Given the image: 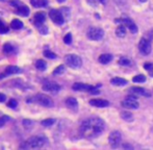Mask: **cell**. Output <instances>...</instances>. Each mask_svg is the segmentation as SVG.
<instances>
[{
  "label": "cell",
  "mask_w": 153,
  "mask_h": 150,
  "mask_svg": "<svg viewBox=\"0 0 153 150\" xmlns=\"http://www.w3.org/2000/svg\"><path fill=\"white\" fill-rule=\"evenodd\" d=\"M80 135L85 139H95L105 130V122L99 117L85 119L80 125Z\"/></svg>",
  "instance_id": "6da1fadb"
},
{
  "label": "cell",
  "mask_w": 153,
  "mask_h": 150,
  "mask_svg": "<svg viewBox=\"0 0 153 150\" xmlns=\"http://www.w3.org/2000/svg\"><path fill=\"white\" fill-rule=\"evenodd\" d=\"M48 144V139L43 136H34L29 139H27L25 142H23L19 148L20 149H39V148L44 147Z\"/></svg>",
  "instance_id": "7a4b0ae2"
},
{
  "label": "cell",
  "mask_w": 153,
  "mask_h": 150,
  "mask_svg": "<svg viewBox=\"0 0 153 150\" xmlns=\"http://www.w3.org/2000/svg\"><path fill=\"white\" fill-rule=\"evenodd\" d=\"M26 102L27 103L40 104V105L45 106V107H52L53 106V100L45 94H37V95L31 96V97H27Z\"/></svg>",
  "instance_id": "3957f363"
},
{
  "label": "cell",
  "mask_w": 153,
  "mask_h": 150,
  "mask_svg": "<svg viewBox=\"0 0 153 150\" xmlns=\"http://www.w3.org/2000/svg\"><path fill=\"white\" fill-rule=\"evenodd\" d=\"M65 63L72 69H79L82 66V60L76 54H67L65 56Z\"/></svg>",
  "instance_id": "277c9868"
},
{
  "label": "cell",
  "mask_w": 153,
  "mask_h": 150,
  "mask_svg": "<svg viewBox=\"0 0 153 150\" xmlns=\"http://www.w3.org/2000/svg\"><path fill=\"white\" fill-rule=\"evenodd\" d=\"M87 35L92 41H101L104 37V31L100 27H90L88 29Z\"/></svg>",
  "instance_id": "5b68a950"
},
{
  "label": "cell",
  "mask_w": 153,
  "mask_h": 150,
  "mask_svg": "<svg viewBox=\"0 0 153 150\" xmlns=\"http://www.w3.org/2000/svg\"><path fill=\"white\" fill-rule=\"evenodd\" d=\"M115 22L119 23V24L125 25V26L130 30V32H132V33H136L139 30L136 24H135L130 18H128V17H123V18H120V19H117V20H115Z\"/></svg>",
  "instance_id": "8992f818"
},
{
  "label": "cell",
  "mask_w": 153,
  "mask_h": 150,
  "mask_svg": "<svg viewBox=\"0 0 153 150\" xmlns=\"http://www.w3.org/2000/svg\"><path fill=\"white\" fill-rule=\"evenodd\" d=\"M122 106L129 110H138L140 107V104L138 102V98L134 95H129L122 101Z\"/></svg>",
  "instance_id": "52a82bcc"
},
{
  "label": "cell",
  "mask_w": 153,
  "mask_h": 150,
  "mask_svg": "<svg viewBox=\"0 0 153 150\" xmlns=\"http://www.w3.org/2000/svg\"><path fill=\"white\" fill-rule=\"evenodd\" d=\"M121 141H122V135H121L120 131L113 130V133H111V135L108 137V143L111 148H113V149L118 148L120 146Z\"/></svg>",
  "instance_id": "ba28073f"
},
{
  "label": "cell",
  "mask_w": 153,
  "mask_h": 150,
  "mask_svg": "<svg viewBox=\"0 0 153 150\" xmlns=\"http://www.w3.org/2000/svg\"><path fill=\"white\" fill-rule=\"evenodd\" d=\"M49 18L56 25H62L65 23L64 15L62 14V11H58V9H50V12H49Z\"/></svg>",
  "instance_id": "9c48e42d"
},
{
  "label": "cell",
  "mask_w": 153,
  "mask_h": 150,
  "mask_svg": "<svg viewBox=\"0 0 153 150\" xmlns=\"http://www.w3.org/2000/svg\"><path fill=\"white\" fill-rule=\"evenodd\" d=\"M139 50H140V53L143 55H148L150 54L151 52V43L149 40L145 39V38H142L139 43Z\"/></svg>",
  "instance_id": "30bf717a"
},
{
  "label": "cell",
  "mask_w": 153,
  "mask_h": 150,
  "mask_svg": "<svg viewBox=\"0 0 153 150\" xmlns=\"http://www.w3.org/2000/svg\"><path fill=\"white\" fill-rule=\"evenodd\" d=\"M19 73H22V69H20L18 66H11H11H7L3 72L0 73V79H3L9 75L19 74Z\"/></svg>",
  "instance_id": "8fae6325"
},
{
  "label": "cell",
  "mask_w": 153,
  "mask_h": 150,
  "mask_svg": "<svg viewBox=\"0 0 153 150\" xmlns=\"http://www.w3.org/2000/svg\"><path fill=\"white\" fill-rule=\"evenodd\" d=\"M43 91L45 92H49L51 94H57L58 92L60 91V86L57 84L56 82H52V81H48V82H45L42 87Z\"/></svg>",
  "instance_id": "7c38bea8"
},
{
  "label": "cell",
  "mask_w": 153,
  "mask_h": 150,
  "mask_svg": "<svg viewBox=\"0 0 153 150\" xmlns=\"http://www.w3.org/2000/svg\"><path fill=\"white\" fill-rule=\"evenodd\" d=\"M45 21H46V14L44 12H38V13L34 14V16H33V23H34V26L37 28L44 24Z\"/></svg>",
  "instance_id": "4fadbf2b"
},
{
  "label": "cell",
  "mask_w": 153,
  "mask_h": 150,
  "mask_svg": "<svg viewBox=\"0 0 153 150\" xmlns=\"http://www.w3.org/2000/svg\"><path fill=\"white\" fill-rule=\"evenodd\" d=\"M95 88L94 86H90V84H82V82H76V84H73L72 89L74 91H81V92H91L93 89Z\"/></svg>",
  "instance_id": "5bb4252c"
},
{
  "label": "cell",
  "mask_w": 153,
  "mask_h": 150,
  "mask_svg": "<svg viewBox=\"0 0 153 150\" xmlns=\"http://www.w3.org/2000/svg\"><path fill=\"white\" fill-rule=\"evenodd\" d=\"M130 92H132L135 95L144 96V97H150L151 96L148 91L145 90L144 88H141V87H132V88H130Z\"/></svg>",
  "instance_id": "9a60e30c"
},
{
  "label": "cell",
  "mask_w": 153,
  "mask_h": 150,
  "mask_svg": "<svg viewBox=\"0 0 153 150\" xmlns=\"http://www.w3.org/2000/svg\"><path fill=\"white\" fill-rule=\"evenodd\" d=\"M90 104L96 107H107L109 105V102L105 99H92L90 100Z\"/></svg>",
  "instance_id": "2e32d148"
},
{
  "label": "cell",
  "mask_w": 153,
  "mask_h": 150,
  "mask_svg": "<svg viewBox=\"0 0 153 150\" xmlns=\"http://www.w3.org/2000/svg\"><path fill=\"white\" fill-rule=\"evenodd\" d=\"M66 105H67V107L70 108L71 110H74V112H77L78 110V102H77V100L73 97L67 98Z\"/></svg>",
  "instance_id": "e0dca14e"
},
{
  "label": "cell",
  "mask_w": 153,
  "mask_h": 150,
  "mask_svg": "<svg viewBox=\"0 0 153 150\" xmlns=\"http://www.w3.org/2000/svg\"><path fill=\"white\" fill-rule=\"evenodd\" d=\"M16 13L18 14V15L22 16V17H28L29 14H30V9L27 5L24 4H21L20 6H18L16 9Z\"/></svg>",
  "instance_id": "ac0fdd59"
},
{
  "label": "cell",
  "mask_w": 153,
  "mask_h": 150,
  "mask_svg": "<svg viewBox=\"0 0 153 150\" xmlns=\"http://www.w3.org/2000/svg\"><path fill=\"white\" fill-rule=\"evenodd\" d=\"M100 64L102 65H106L108 63H111L113 61V55L109 54V53H104V54H101L98 58Z\"/></svg>",
  "instance_id": "d6986e66"
},
{
  "label": "cell",
  "mask_w": 153,
  "mask_h": 150,
  "mask_svg": "<svg viewBox=\"0 0 153 150\" xmlns=\"http://www.w3.org/2000/svg\"><path fill=\"white\" fill-rule=\"evenodd\" d=\"M111 84L116 87H124L128 84V81L122 77H115L111 80Z\"/></svg>",
  "instance_id": "ffe728a7"
},
{
  "label": "cell",
  "mask_w": 153,
  "mask_h": 150,
  "mask_svg": "<svg viewBox=\"0 0 153 150\" xmlns=\"http://www.w3.org/2000/svg\"><path fill=\"white\" fill-rule=\"evenodd\" d=\"M2 50H3V53L6 55L14 54V53L16 52V48L11 44V43H5V44L3 45Z\"/></svg>",
  "instance_id": "44dd1931"
},
{
  "label": "cell",
  "mask_w": 153,
  "mask_h": 150,
  "mask_svg": "<svg viewBox=\"0 0 153 150\" xmlns=\"http://www.w3.org/2000/svg\"><path fill=\"white\" fill-rule=\"evenodd\" d=\"M30 3L34 7H46L48 5V0H30Z\"/></svg>",
  "instance_id": "7402d4cb"
},
{
  "label": "cell",
  "mask_w": 153,
  "mask_h": 150,
  "mask_svg": "<svg viewBox=\"0 0 153 150\" xmlns=\"http://www.w3.org/2000/svg\"><path fill=\"white\" fill-rule=\"evenodd\" d=\"M116 35L119 38H124L126 35V26L123 24H120L116 28Z\"/></svg>",
  "instance_id": "603a6c76"
},
{
  "label": "cell",
  "mask_w": 153,
  "mask_h": 150,
  "mask_svg": "<svg viewBox=\"0 0 153 150\" xmlns=\"http://www.w3.org/2000/svg\"><path fill=\"white\" fill-rule=\"evenodd\" d=\"M11 27L15 30H19V29H22L24 27V24H23L22 21H20L19 19H15V20L11 21Z\"/></svg>",
  "instance_id": "cb8c5ba5"
},
{
  "label": "cell",
  "mask_w": 153,
  "mask_h": 150,
  "mask_svg": "<svg viewBox=\"0 0 153 150\" xmlns=\"http://www.w3.org/2000/svg\"><path fill=\"white\" fill-rule=\"evenodd\" d=\"M121 118H122L124 121H127V122L133 121V115L130 112H128V110H124V112H121Z\"/></svg>",
  "instance_id": "d4e9b609"
},
{
  "label": "cell",
  "mask_w": 153,
  "mask_h": 150,
  "mask_svg": "<svg viewBox=\"0 0 153 150\" xmlns=\"http://www.w3.org/2000/svg\"><path fill=\"white\" fill-rule=\"evenodd\" d=\"M34 66H36L37 70L39 71H45L47 69V64L44 60H38L34 64Z\"/></svg>",
  "instance_id": "484cf974"
},
{
  "label": "cell",
  "mask_w": 153,
  "mask_h": 150,
  "mask_svg": "<svg viewBox=\"0 0 153 150\" xmlns=\"http://www.w3.org/2000/svg\"><path fill=\"white\" fill-rule=\"evenodd\" d=\"M56 120L53 119V118H48V119H45L41 122V125H43L44 127H51L52 125H54Z\"/></svg>",
  "instance_id": "4316f807"
},
{
  "label": "cell",
  "mask_w": 153,
  "mask_h": 150,
  "mask_svg": "<svg viewBox=\"0 0 153 150\" xmlns=\"http://www.w3.org/2000/svg\"><path fill=\"white\" fill-rule=\"evenodd\" d=\"M43 55H44L46 58H49V60H55V58H57V55L52 52L51 50H44Z\"/></svg>",
  "instance_id": "83f0119b"
},
{
  "label": "cell",
  "mask_w": 153,
  "mask_h": 150,
  "mask_svg": "<svg viewBox=\"0 0 153 150\" xmlns=\"http://www.w3.org/2000/svg\"><path fill=\"white\" fill-rule=\"evenodd\" d=\"M65 71H66V67H65V65H60L58 67H56V69H54L53 72H52V74L53 75H62Z\"/></svg>",
  "instance_id": "f1b7e54d"
},
{
  "label": "cell",
  "mask_w": 153,
  "mask_h": 150,
  "mask_svg": "<svg viewBox=\"0 0 153 150\" xmlns=\"http://www.w3.org/2000/svg\"><path fill=\"white\" fill-rule=\"evenodd\" d=\"M144 69L149 73L151 77H153V63H145Z\"/></svg>",
  "instance_id": "f546056e"
},
{
  "label": "cell",
  "mask_w": 153,
  "mask_h": 150,
  "mask_svg": "<svg viewBox=\"0 0 153 150\" xmlns=\"http://www.w3.org/2000/svg\"><path fill=\"white\" fill-rule=\"evenodd\" d=\"M146 76L145 75H142V74H139L136 75V76H134V77L132 78V81L133 82H136V84H140V82H145L146 81Z\"/></svg>",
  "instance_id": "4dcf8cb0"
},
{
  "label": "cell",
  "mask_w": 153,
  "mask_h": 150,
  "mask_svg": "<svg viewBox=\"0 0 153 150\" xmlns=\"http://www.w3.org/2000/svg\"><path fill=\"white\" fill-rule=\"evenodd\" d=\"M9 28L4 24L3 22L0 23V35H5V33H9Z\"/></svg>",
  "instance_id": "1f68e13d"
},
{
  "label": "cell",
  "mask_w": 153,
  "mask_h": 150,
  "mask_svg": "<svg viewBox=\"0 0 153 150\" xmlns=\"http://www.w3.org/2000/svg\"><path fill=\"white\" fill-rule=\"evenodd\" d=\"M130 60L127 58H121L120 60H119V62H118V64L121 65V66H129L130 65Z\"/></svg>",
  "instance_id": "d6a6232c"
},
{
  "label": "cell",
  "mask_w": 153,
  "mask_h": 150,
  "mask_svg": "<svg viewBox=\"0 0 153 150\" xmlns=\"http://www.w3.org/2000/svg\"><path fill=\"white\" fill-rule=\"evenodd\" d=\"M11 120V118L9 117V116L4 115V116H1L0 117V128L3 127V126L5 125V123H6L7 121H9Z\"/></svg>",
  "instance_id": "836d02e7"
},
{
  "label": "cell",
  "mask_w": 153,
  "mask_h": 150,
  "mask_svg": "<svg viewBox=\"0 0 153 150\" xmlns=\"http://www.w3.org/2000/svg\"><path fill=\"white\" fill-rule=\"evenodd\" d=\"M7 106H9V108H13V110H15L17 106H18V101L16 99H11L9 102H7Z\"/></svg>",
  "instance_id": "e575fe53"
},
{
  "label": "cell",
  "mask_w": 153,
  "mask_h": 150,
  "mask_svg": "<svg viewBox=\"0 0 153 150\" xmlns=\"http://www.w3.org/2000/svg\"><path fill=\"white\" fill-rule=\"evenodd\" d=\"M64 43L66 45H70L72 43V35L71 33H67L64 37Z\"/></svg>",
  "instance_id": "d590c367"
},
{
  "label": "cell",
  "mask_w": 153,
  "mask_h": 150,
  "mask_svg": "<svg viewBox=\"0 0 153 150\" xmlns=\"http://www.w3.org/2000/svg\"><path fill=\"white\" fill-rule=\"evenodd\" d=\"M39 31H40V33H42V35H47L48 33V27L46 26V25H41L40 27H38Z\"/></svg>",
  "instance_id": "8d00e7d4"
},
{
  "label": "cell",
  "mask_w": 153,
  "mask_h": 150,
  "mask_svg": "<svg viewBox=\"0 0 153 150\" xmlns=\"http://www.w3.org/2000/svg\"><path fill=\"white\" fill-rule=\"evenodd\" d=\"M9 4H11V6L15 7V9H17V7L20 6L22 3H21L20 0H9Z\"/></svg>",
  "instance_id": "74e56055"
},
{
  "label": "cell",
  "mask_w": 153,
  "mask_h": 150,
  "mask_svg": "<svg viewBox=\"0 0 153 150\" xmlns=\"http://www.w3.org/2000/svg\"><path fill=\"white\" fill-rule=\"evenodd\" d=\"M23 126L24 127H26V128H29V127H31L32 126V124H33V122L32 121H30V120H27V119H25V120H23Z\"/></svg>",
  "instance_id": "f35d334b"
},
{
  "label": "cell",
  "mask_w": 153,
  "mask_h": 150,
  "mask_svg": "<svg viewBox=\"0 0 153 150\" xmlns=\"http://www.w3.org/2000/svg\"><path fill=\"white\" fill-rule=\"evenodd\" d=\"M5 100H6V96L2 93H0V102H5Z\"/></svg>",
  "instance_id": "ab89813d"
},
{
  "label": "cell",
  "mask_w": 153,
  "mask_h": 150,
  "mask_svg": "<svg viewBox=\"0 0 153 150\" xmlns=\"http://www.w3.org/2000/svg\"><path fill=\"white\" fill-rule=\"evenodd\" d=\"M123 148H124V149H133L132 146L129 145V144H124V145H123Z\"/></svg>",
  "instance_id": "60d3db41"
},
{
  "label": "cell",
  "mask_w": 153,
  "mask_h": 150,
  "mask_svg": "<svg viewBox=\"0 0 153 150\" xmlns=\"http://www.w3.org/2000/svg\"><path fill=\"white\" fill-rule=\"evenodd\" d=\"M99 2L102 3V4H106V3H107V0H99Z\"/></svg>",
  "instance_id": "b9f144b4"
},
{
  "label": "cell",
  "mask_w": 153,
  "mask_h": 150,
  "mask_svg": "<svg viewBox=\"0 0 153 150\" xmlns=\"http://www.w3.org/2000/svg\"><path fill=\"white\" fill-rule=\"evenodd\" d=\"M66 0H57V2H60V3H62V2H65Z\"/></svg>",
  "instance_id": "7bdbcfd3"
},
{
  "label": "cell",
  "mask_w": 153,
  "mask_h": 150,
  "mask_svg": "<svg viewBox=\"0 0 153 150\" xmlns=\"http://www.w3.org/2000/svg\"><path fill=\"white\" fill-rule=\"evenodd\" d=\"M141 2H147V1H148V0H140Z\"/></svg>",
  "instance_id": "ee69618b"
},
{
  "label": "cell",
  "mask_w": 153,
  "mask_h": 150,
  "mask_svg": "<svg viewBox=\"0 0 153 150\" xmlns=\"http://www.w3.org/2000/svg\"><path fill=\"white\" fill-rule=\"evenodd\" d=\"M151 37H152V39H153V30H152V35H151Z\"/></svg>",
  "instance_id": "f6af8a7d"
},
{
  "label": "cell",
  "mask_w": 153,
  "mask_h": 150,
  "mask_svg": "<svg viewBox=\"0 0 153 150\" xmlns=\"http://www.w3.org/2000/svg\"><path fill=\"white\" fill-rule=\"evenodd\" d=\"M1 22H2V21H1V20H0V23H1Z\"/></svg>",
  "instance_id": "bcb514c9"
},
{
  "label": "cell",
  "mask_w": 153,
  "mask_h": 150,
  "mask_svg": "<svg viewBox=\"0 0 153 150\" xmlns=\"http://www.w3.org/2000/svg\"><path fill=\"white\" fill-rule=\"evenodd\" d=\"M0 1H3V0H0Z\"/></svg>",
  "instance_id": "7dc6e473"
}]
</instances>
